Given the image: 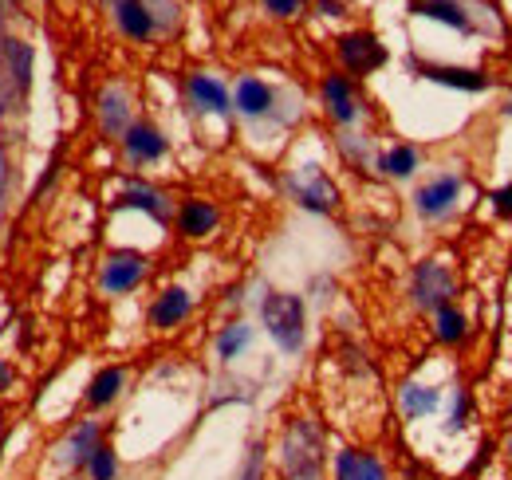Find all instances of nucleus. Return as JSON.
Here are the masks:
<instances>
[{
  "instance_id": "1",
  "label": "nucleus",
  "mask_w": 512,
  "mask_h": 480,
  "mask_svg": "<svg viewBox=\"0 0 512 480\" xmlns=\"http://www.w3.org/2000/svg\"><path fill=\"white\" fill-rule=\"evenodd\" d=\"M323 429L316 418H292L280 441V469L284 480H323Z\"/></svg>"
},
{
  "instance_id": "2",
  "label": "nucleus",
  "mask_w": 512,
  "mask_h": 480,
  "mask_svg": "<svg viewBox=\"0 0 512 480\" xmlns=\"http://www.w3.org/2000/svg\"><path fill=\"white\" fill-rule=\"evenodd\" d=\"M260 319H264V331L272 335V343L288 355H296L304 347V331H308V311L304 300L292 296V292H268L260 303Z\"/></svg>"
},
{
  "instance_id": "3",
  "label": "nucleus",
  "mask_w": 512,
  "mask_h": 480,
  "mask_svg": "<svg viewBox=\"0 0 512 480\" xmlns=\"http://www.w3.org/2000/svg\"><path fill=\"white\" fill-rule=\"evenodd\" d=\"M457 296V276L446 260H422L414 264V276H410V300L422 311H438L442 303H453Z\"/></svg>"
},
{
  "instance_id": "4",
  "label": "nucleus",
  "mask_w": 512,
  "mask_h": 480,
  "mask_svg": "<svg viewBox=\"0 0 512 480\" xmlns=\"http://www.w3.org/2000/svg\"><path fill=\"white\" fill-rule=\"evenodd\" d=\"M335 56H339V67H343V75H371V71H379L386 67V44L375 36V32H367V28H355V32H343L339 40H335Z\"/></svg>"
},
{
  "instance_id": "5",
  "label": "nucleus",
  "mask_w": 512,
  "mask_h": 480,
  "mask_svg": "<svg viewBox=\"0 0 512 480\" xmlns=\"http://www.w3.org/2000/svg\"><path fill=\"white\" fill-rule=\"evenodd\" d=\"M461 193H465V174H434L430 181L418 185L414 193V209L422 221H446L449 213L461 205Z\"/></svg>"
},
{
  "instance_id": "6",
  "label": "nucleus",
  "mask_w": 512,
  "mask_h": 480,
  "mask_svg": "<svg viewBox=\"0 0 512 480\" xmlns=\"http://www.w3.org/2000/svg\"><path fill=\"white\" fill-rule=\"evenodd\" d=\"M146 276H150V260L142 252H134V248H119V252H111L103 260L99 288H103V296H127Z\"/></svg>"
},
{
  "instance_id": "7",
  "label": "nucleus",
  "mask_w": 512,
  "mask_h": 480,
  "mask_svg": "<svg viewBox=\"0 0 512 480\" xmlns=\"http://www.w3.org/2000/svg\"><path fill=\"white\" fill-rule=\"evenodd\" d=\"M320 99H323V111L327 119L335 126H351L359 119L363 103H359V91H355V79L343 75V71H327L320 79Z\"/></svg>"
},
{
  "instance_id": "8",
  "label": "nucleus",
  "mask_w": 512,
  "mask_h": 480,
  "mask_svg": "<svg viewBox=\"0 0 512 480\" xmlns=\"http://www.w3.org/2000/svg\"><path fill=\"white\" fill-rule=\"evenodd\" d=\"M119 142H123V154H127L130 166H154V162H162L166 150H170V138H166L150 119H134Z\"/></svg>"
},
{
  "instance_id": "9",
  "label": "nucleus",
  "mask_w": 512,
  "mask_h": 480,
  "mask_svg": "<svg viewBox=\"0 0 512 480\" xmlns=\"http://www.w3.org/2000/svg\"><path fill=\"white\" fill-rule=\"evenodd\" d=\"M410 67H414L422 79H430V83H438V87H449V91H469V95H477V91H489V87H493L489 71H481V67H457V63H422V60H410Z\"/></svg>"
},
{
  "instance_id": "10",
  "label": "nucleus",
  "mask_w": 512,
  "mask_h": 480,
  "mask_svg": "<svg viewBox=\"0 0 512 480\" xmlns=\"http://www.w3.org/2000/svg\"><path fill=\"white\" fill-rule=\"evenodd\" d=\"M174 229L182 240H205L221 229V209L209 197H186L174 209Z\"/></svg>"
},
{
  "instance_id": "11",
  "label": "nucleus",
  "mask_w": 512,
  "mask_h": 480,
  "mask_svg": "<svg viewBox=\"0 0 512 480\" xmlns=\"http://www.w3.org/2000/svg\"><path fill=\"white\" fill-rule=\"evenodd\" d=\"M190 315H193V296L186 288L170 284V288H162V292L154 296L150 311H146V323H150L154 331H178Z\"/></svg>"
},
{
  "instance_id": "12",
  "label": "nucleus",
  "mask_w": 512,
  "mask_h": 480,
  "mask_svg": "<svg viewBox=\"0 0 512 480\" xmlns=\"http://www.w3.org/2000/svg\"><path fill=\"white\" fill-rule=\"evenodd\" d=\"M186 95H190V103L201 115H229L233 111L229 87L217 75H209V71H193L190 79H186Z\"/></svg>"
},
{
  "instance_id": "13",
  "label": "nucleus",
  "mask_w": 512,
  "mask_h": 480,
  "mask_svg": "<svg viewBox=\"0 0 512 480\" xmlns=\"http://www.w3.org/2000/svg\"><path fill=\"white\" fill-rule=\"evenodd\" d=\"M292 193H296V201H300L304 209H312V213H331V209L339 205L335 181L327 178L323 170H316V166H308V174L292 178Z\"/></svg>"
},
{
  "instance_id": "14",
  "label": "nucleus",
  "mask_w": 512,
  "mask_h": 480,
  "mask_svg": "<svg viewBox=\"0 0 512 480\" xmlns=\"http://www.w3.org/2000/svg\"><path fill=\"white\" fill-rule=\"evenodd\" d=\"M111 8H115L119 32L127 36L130 44H150L158 36V20H154V12H150L146 0H115Z\"/></svg>"
},
{
  "instance_id": "15",
  "label": "nucleus",
  "mask_w": 512,
  "mask_h": 480,
  "mask_svg": "<svg viewBox=\"0 0 512 480\" xmlns=\"http://www.w3.org/2000/svg\"><path fill=\"white\" fill-rule=\"evenodd\" d=\"M130 122H134V111H130L127 87H119V83L103 87V91H99V130H103L107 138H123Z\"/></svg>"
},
{
  "instance_id": "16",
  "label": "nucleus",
  "mask_w": 512,
  "mask_h": 480,
  "mask_svg": "<svg viewBox=\"0 0 512 480\" xmlns=\"http://www.w3.org/2000/svg\"><path fill=\"white\" fill-rule=\"evenodd\" d=\"M115 205L119 209H138V213H146V217H154L158 225H166L170 221V197L162 193V189H154V185H146V181H127L123 185V193L115 197Z\"/></svg>"
},
{
  "instance_id": "17",
  "label": "nucleus",
  "mask_w": 512,
  "mask_h": 480,
  "mask_svg": "<svg viewBox=\"0 0 512 480\" xmlns=\"http://www.w3.org/2000/svg\"><path fill=\"white\" fill-rule=\"evenodd\" d=\"M272 107H276L272 83H264V79H256V75H241V79H237V87H233V111H237V115H245V119H264V115H272Z\"/></svg>"
},
{
  "instance_id": "18",
  "label": "nucleus",
  "mask_w": 512,
  "mask_h": 480,
  "mask_svg": "<svg viewBox=\"0 0 512 480\" xmlns=\"http://www.w3.org/2000/svg\"><path fill=\"white\" fill-rule=\"evenodd\" d=\"M123 386H127V370H123V366H103V370L87 382V394H83L87 410H107V406H115L119 394H123Z\"/></svg>"
},
{
  "instance_id": "19",
  "label": "nucleus",
  "mask_w": 512,
  "mask_h": 480,
  "mask_svg": "<svg viewBox=\"0 0 512 480\" xmlns=\"http://www.w3.org/2000/svg\"><path fill=\"white\" fill-rule=\"evenodd\" d=\"M398 406H402V418H430L442 406V390L430 386V382H402L398 386Z\"/></svg>"
},
{
  "instance_id": "20",
  "label": "nucleus",
  "mask_w": 512,
  "mask_h": 480,
  "mask_svg": "<svg viewBox=\"0 0 512 480\" xmlns=\"http://www.w3.org/2000/svg\"><path fill=\"white\" fill-rule=\"evenodd\" d=\"M469 335H473V323H469V315L457 303H442L434 311V339L442 347H465Z\"/></svg>"
},
{
  "instance_id": "21",
  "label": "nucleus",
  "mask_w": 512,
  "mask_h": 480,
  "mask_svg": "<svg viewBox=\"0 0 512 480\" xmlns=\"http://www.w3.org/2000/svg\"><path fill=\"white\" fill-rule=\"evenodd\" d=\"M414 12L426 16V20L446 24V28L461 32V36H473V16H469L465 4H457V0H414Z\"/></svg>"
},
{
  "instance_id": "22",
  "label": "nucleus",
  "mask_w": 512,
  "mask_h": 480,
  "mask_svg": "<svg viewBox=\"0 0 512 480\" xmlns=\"http://www.w3.org/2000/svg\"><path fill=\"white\" fill-rule=\"evenodd\" d=\"M418 166H422V154L410 142H394V146H386L383 154H379V174L383 178L406 181L418 174Z\"/></svg>"
},
{
  "instance_id": "23",
  "label": "nucleus",
  "mask_w": 512,
  "mask_h": 480,
  "mask_svg": "<svg viewBox=\"0 0 512 480\" xmlns=\"http://www.w3.org/2000/svg\"><path fill=\"white\" fill-rule=\"evenodd\" d=\"M99 445H103V425H99V421H79V425L71 429V437H67L64 461L67 465H75V469H83L87 457H91Z\"/></svg>"
},
{
  "instance_id": "24",
  "label": "nucleus",
  "mask_w": 512,
  "mask_h": 480,
  "mask_svg": "<svg viewBox=\"0 0 512 480\" xmlns=\"http://www.w3.org/2000/svg\"><path fill=\"white\" fill-rule=\"evenodd\" d=\"M249 343H253V327H249V323H229V327H221V335H217V359L233 362Z\"/></svg>"
},
{
  "instance_id": "25",
  "label": "nucleus",
  "mask_w": 512,
  "mask_h": 480,
  "mask_svg": "<svg viewBox=\"0 0 512 480\" xmlns=\"http://www.w3.org/2000/svg\"><path fill=\"white\" fill-rule=\"evenodd\" d=\"M8 67H12L16 91L28 95V87H32V48H28L24 40H12V44H8Z\"/></svg>"
},
{
  "instance_id": "26",
  "label": "nucleus",
  "mask_w": 512,
  "mask_h": 480,
  "mask_svg": "<svg viewBox=\"0 0 512 480\" xmlns=\"http://www.w3.org/2000/svg\"><path fill=\"white\" fill-rule=\"evenodd\" d=\"M83 473H87V480H119V453L103 441L91 457H87V465H83Z\"/></svg>"
},
{
  "instance_id": "27",
  "label": "nucleus",
  "mask_w": 512,
  "mask_h": 480,
  "mask_svg": "<svg viewBox=\"0 0 512 480\" xmlns=\"http://www.w3.org/2000/svg\"><path fill=\"white\" fill-rule=\"evenodd\" d=\"M331 480H363V449H339L331 461Z\"/></svg>"
},
{
  "instance_id": "28",
  "label": "nucleus",
  "mask_w": 512,
  "mask_h": 480,
  "mask_svg": "<svg viewBox=\"0 0 512 480\" xmlns=\"http://www.w3.org/2000/svg\"><path fill=\"white\" fill-rule=\"evenodd\" d=\"M469 414H473V398H469V390H457V398H453V410H449V433L465 429Z\"/></svg>"
},
{
  "instance_id": "29",
  "label": "nucleus",
  "mask_w": 512,
  "mask_h": 480,
  "mask_svg": "<svg viewBox=\"0 0 512 480\" xmlns=\"http://www.w3.org/2000/svg\"><path fill=\"white\" fill-rule=\"evenodd\" d=\"M272 20H296L304 12V0H260Z\"/></svg>"
},
{
  "instance_id": "30",
  "label": "nucleus",
  "mask_w": 512,
  "mask_h": 480,
  "mask_svg": "<svg viewBox=\"0 0 512 480\" xmlns=\"http://www.w3.org/2000/svg\"><path fill=\"white\" fill-rule=\"evenodd\" d=\"M489 209H493V217L509 221V217H512V181H509V185H497V189L489 193Z\"/></svg>"
},
{
  "instance_id": "31",
  "label": "nucleus",
  "mask_w": 512,
  "mask_h": 480,
  "mask_svg": "<svg viewBox=\"0 0 512 480\" xmlns=\"http://www.w3.org/2000/svg\"><path fill=\"white\" fill-rule=\"evenodd\" d=\"M363 480H390L386 477L383 457H379L375 449H363Z\"/></svg>"
},
{
  "instance_id": "32",
  "label": "nucleus",
  "mask_w": 512,
  "mask_h": 480,
  "mask_svg": "<svg viewBox=\"0 0 512 480\" xmlns=\"http://www.w3.org/2000/svg\"><path fill=\"white\" fill-rule=\"evenodd\" d=\"M260 461H264V453L253 449V457H249V469L241 473V480H260Z\"/></svg>"
},
{
  "instance_id": "33",
  "label": "nucleus",
  "mask_w": 512,
  "mask_h": 480,
  "mask_svg": "<svg viewBox=\"0 0 512 480\" xmlns=\"http://www.w3.org/2000/svg\"><path fill=\"white\" fill-rule=\"evenodd\" d=\"M316 8L323 16H343V0H316Z\"/></svg>"
},
{
  "instance_id": "34",
  "label": "nucleus",
  "mask_w": 512,
  "mask_h": 480,
  "mask_svg": "<svg viewBox=\"0 0 512 480\" xmlns=\"http://www.w3.org/2000/svg\"><path fill=\"white\" fill-rule=\"evenodd\" d=\"M8 382H12V370H8V362L0 359V390H4V386H8Z\"/></svg>"
},
{
  "instance_id": "35",
  "label": "nucleus",
  "mask_w": 512,
  "mask_h": 480,
  "mask_svg": "<svg viewBox=\"0 0 512 480\" xmlns=\"http://www.w3.org/2000/svg\"><path fill=\"white\" fill-rule=\"evenodd\" d=\"M509 461H512V441H509Z\"/></svg>"
},
{
  "instance_id": "36",
  "label": "nucleus",
  "mask_w": 512,
  "mask_h": 480,
  "mask_svg": "<svg viewBox=\"0 0 512 480\" xmlns=\"http://www.w3.org/2000/svg\"><path fill=\"white\" fill-rule=\"evenodd\" d=\"M107 4H115V0H107Z\"/></svg>"
}]
</instances>
